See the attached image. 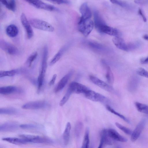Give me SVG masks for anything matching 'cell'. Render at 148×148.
Here are the masks:
<instances>
[{"mask_svg": "<svg viewBox=\"0 0 148 148\" xmlns=\"http://www.w3.org/2000/svg\"><path fill=\"white\" fill-rule=\"evenodd\" d=\"M94 23L91 19L84 20L80 18L78 23L79 31L85 36L89 35L93 30Z\"/></svg>", "mask_w": 148, "mask_h": 148, "instance_id": "cell-1", "label": "cell"}, {"mask_svg": "<svg viewBox=\"0 0 148 148\" xmlns=\"http://www.w3.org/2000/svg\"><path fill=\"white\" fill-rule=\"evenodd\" d=\"M31 25L34 28L49 32H53L54 28L48 22L37 18H32L29 20Z\"/></svg>", "mask_w": 148, "mask_h": 148, "instance_id": "cell-2", "label": "cell"}, {"mask_svg": "<svg viewBox=\"0 0 148 148\" xmlns=\"http://www.w3.org/2000/svg\"><path fill=\"white\" fill-rule=\"evenodd\" d=\"M20 136L25 140L27 143L47 144L54 143L53 141L51 139L39 136L22 135H21Z\"/></svg>", "mask_w": 148, "mask_h": 148, "instance_id": "cell-3", "label": "cell"}, {"mask_svg": "<svg viewBox=\"0 0 148 148\" xmlns=\"http://www.w3.org/2000/svg\"><path fill=\"white\" fill-rule=\"evenodd\" d=\"M30 4L38 9L50 11H59L60 10L55 6L40 1H26Z\"/></svg>", "mask_w": 148, "mask_h": 148, "instance_id": "cell-4", "label": "cell"}, {"mask_svg": "<svg viewBox=\"0 0 148 148\" xmlns=\"http://www.w3.org/2000/svg\"><path fill=\"white\" fill-rule=\"evenodd\" d=\"M85 95L87 98L92 101L104 103H107L109 102L108 100L104 96L90 90L87 91Z\"/></svg>", "mask_w": 148, "mask_h": 148, "instance_id": "cell-5", "label": "cell"}, {"mask_svg": "<svg viewBox=\"0 0 148 148\" xmlns=\"http://www.w3.org/2000/svg\"><path fill=\"white\" fill-rule=\"evenodd\" d=\"M0 48L11 55H17L19 53V50L16 47L3 40H0Z\"/></svg>", "mask_w": 148, "mask_h": 148, "instance_id": "cell-6", "label": "cell"}, {"mask_svg": "<svg viewBox=\"0 0 148 148\" xmlns=\"http://www.w3.org/2000/svg\"><path fill=\"white\" fill-rule=\"evenodd\" d=\"M20 18L22 24L26 31L28 38L30 39L32 38L34 35L31 25L24 13L22 14Z\"/></svg>", "mask_w": 148, "mask_h": 148, "instance_id": "cell-7", "label": "cell"}, {"mask_svg": "<svg viewBox=\"0 0 148 148\" xmlns=\"http://www.w3.org/2000/svg\"><path fill=\"white\" fill-rule=\"evenodd\" d=\"M48 105V103L44 101H36L28 103L22 106L25 109H39L45 108Z\"/></svg>", "mask_w": 148, "mask_h": 148, "instance_id": "cell-8", "label": "cell"}, {"mask_svg": "<svg viewBox=\"0 0 148 148\" xmlns=\"http://www.w3.org/2000/svg\"><path fill=\"white\" fill-rule=\"evenodd\" d=\"M69 88L71 90L72 92L78 94H85L87 91L89 90V88L85 85L75 82L71 83Z\"/></svg>", "mask_w": 148, "mask_h": 148, "instance_id": "cell-9", "label": "cell"}, {"mask_svg": "<svg viewBox=\"0 0 148 148\" xmlns=\"http://www.w3.org/2000/svg\"><path fill=\"white\" fill-rule=\"evenodd\" d=\"M100 140L98 148H104L106 145H110L113 144V140L108 136L107 129L103 130L101 133Z\"/></svg>", "mask_w": 148, "mask_h": 148, "instance_id": "cell-10", "label": "cell"}, {"mask_svg": "<svg viewBox=\"0 0 148 148\" xmlns=\"http://www.w3.org/2000/svg\"><path fill=\"white\" fill-rule=\"evenodd\" d=\"M90 79L94 84L102 89L109 92L114 91L113 87L98 78L92 76H90Z\"/></svg>", "mask_w": 148, "mask_h": 148, "instance_id": "cell-11", "label": "cell"}, {"mask_svg": "<svg viewBox=\"0 0 148 148\" xmlns=\"http://www.w3.org/2000/svg\"><path fill=\"white\" fill-rule=\"evenodd\" d=\"M145 123L146 120L144 119L139 123L131 135V139L132 141L134 142L137 139L145 126Z\"/></svg>", "mask_w": 148, "mask_h": 148, "instance_id": "cell-12", "label": "cell"}, {"mask_svg": "<svg viewBox=\"0 0 148 148\" xmlns=\"http://www.w3.org/2000/svg\"><path fill=\"white\" fill-rule=\"evenodd\" d=\"M107 132L108 136L113 141L122 142H126L128 141L126 138L121 135L114 129H107Z\"/></svg>", "mask_w": 148, "mask_h": 148, "instance_id": "cell-13", "label": "cell"}, {"mask_svg": "<svg viewBox=\"0 0 148 148\" xmlns=\"http://www.w3.org/2000/svg\"><path fill=\"white\" fill-rule=\"evenodd\" d=\"M94 25L96 30L100 32L101 28L106 24L101 17L99 12L96 10L94 11Z\"/></svg>", "mask_w": 148, "mask_h": 148, "instance_id": "cell-14", "label": "cell"}, {"mask_svg": "<svg viewBox=\"0 0 148 148\" xmlns=\"http://www.w3.org/2000/svg\"><path fill=\"white\" fill-rule=\"evenodd\" d=\"M48 49L47 46L44 48L41 69L40 75L45 77L47 67V61L48 56Z\"/></svg>", "mask_w": 148, "mask_h": 148, "instance_id": "cell-15", "label": "cell"}, {"mask_svg": "<svg viewBox=\"0 0 148 148\" xmlns=\"http://www.w3.org/2000/svg\"><path fill=\"white\" fill-rule=\"evenodd\" d=\"M22 90L19 88L13 86H8L0 88V94L9 95L15 93H21Z\"/></svg>", "mask_w": 148, "mask_h": 148, "instance_id": "cell-16", "label": "cell"}, {"mask_svg": "<svg viewBox=\"0 0 148 148\" xmlns=\"http://www.w3.org/2000/svg\"><path fill=\"white\" fill-rule=\"evenodd\" d=\"M80 11L81 14L80 18L84 20L91 19V13L87 3H84L80 7Z\"/></svg>", "mask_w": 148, "mask_h": 148, "instance_id": "cell-17", "label": "cell"}, {"mask_svg": "<svg viewBox=\"0 0 148 148\" xmlns=\"http://www.w3.org/2000/svg\"><path fill=\"white\" fill-rule=\"evenodd\" d=\"M100 33L106 34L115 37H119L121 34L120 32L118 29L108 26L106 24L104 25L101 28Z\"/></svg>", "mask_w": 148, "mask_h": 148, "instance_id": "cell-18", "label": "cell"}, {"mask_svg": "<svg viewBox=\"0 0 148 148\" xmlns=\"http://www.w3.org/2000/svg\"><path fill=\"white\" fill-rule=\"evenodd\" d=\"M18 125L13 122H7L0 126V131L10 132L16 130L18 128Z\"/></svg>", "mask_w": 148, "mask_h": 148, "instance_id": "cell-19", "label": "cell"}, {"mask_svg": "<svg viewBox=\"0 0 148 148\" xmlns=\"http://www.w3.org/2000/svg\"><path fill=\"white\" fill-rule=\"evenodd\" d=\"M72 71L70 72L61 79L55 89V92H58L63 89L72 76Z\"/></svg>", "mask_w": 148, "mask_h": 148, "instance_id": "cell-20", "label": "cell"}, {"mask_svg": "<svg viewBox=\"0 0 148 148\" xmlns=\"http://www.w3.org/2000/svg\"><path fill=\"white\" fill-rule=\"evenodd\" d=\"M103 66L106 70V78L108 83L112 84L114 82V78L113 74L111 70L110 67L104 60L101 61Z\"/></svg>", "mask_w": 148, "mask_h": 148, "instance_id": "cell-21", "label": "cell"}, {"mask_svg": "<svg viewBox=\"0 0 148 148\" xmlns=\"http://www.w3.org/2000/svg\"><path fill=\"white\" fill-rule=\"evenodd\" d=\"M113 42L115 46L118 49L124 51H128V45L122 38L119 37H115L113 39Z\"/></svg>", "mask_w": 148, "mask_h": 148, "instance_id": "cell-22", "label": "cell"}, {"mask_svg": "<svg viewBox=\"0 0 148 148\" xmlns=\"http://www.w3.org/2000/svg\"><path fill=\"white\" fill-rule=\"evenodd\" d=\"M69 45L65 46L61 48L56 54L50 62V65L52 66L57 62L61 58L63 55L67 50L69 47Z\"/></svg>", "mask_w": 148, "mask_h": 148, "instance_id": "cell-23", "label": "cell"}, {"mask_svg": "<svg viewBox=\"0 0 148 148\" xmlns=\"http://www.w3.org/2000/svg\"><path fill=\"white\" fill-rule=\"evenodd\" d=\"M87 45L91 49L95 50L104 51L106 50L107 49L103 45L93 41H88L86 42Z\"/></svg>", "mask_w": 148, "mask_h": 148, "instance_id": "cell-24", "label": "cell"}, {"mask_svg": "<svg viewBox=\"0 0 148 148\" xmlns=\"http://www.w3.org/2000/svg\"><path fill=\"white\" fill-rule=\"evenodd\" d=\"M7 34L10 38H14L18 34V30L17 27L14 24H11L6 29Z\"/></svg>", "mask_w": 148, "mask_h": 148, "instance_id": "cell-25", "label": "cell"}, {"mask_svg": "<svg viewBox=\"0 0 148 148\" xmlns=\"http://www.w3.org/2000/svg\"><path fill=\"white\" fill-rule=\"evenodd\" d=\"M71 128V125L70 123L69 122H67L63 135L64 142L65 145H67L69 142Z\"/></svg>", "mask_w": 148, "mask_h": 148, "instance_id": "cell-26", "label": "cell"}, {"mask_svg": "<svg viewBox=\"0 0 148 148\" xmlns=\"http://www.w3.org/2000/svg\"><path fill=\"white\" fill-rule=\"evenodd\" d=\"M2 140L10 143L16 145H22L26 144L27 142L23 138H18L15 137H5Z\"/></svg>", "mask_w": 148, "mask_h": 148, "instance_id": "cell-27", "label": "cell"}, {"mask_svg": "<svg viewBox=\"0 0 148 148\" xmlns=\"http://www.w3.org/2000/svg\"><path fill=\"white\" fill-rule=\"evenodd\" d=\"M2 4L9 10L13 12L16 9V3L14 0H4L1 1Z\"/></svg>", "mask_w": 148, "mask_h": 148, "instance_id": "cell-28", "label": "cell"}, {"mask_svg": "<svg viewBox=\"0 0 148 148\" xmlns=\"http://www.w3.org/2000/svg\"><path fill=\"white\" fill-rule=\"evenodd\" d=\"M136 107L138 112L148 115V105L138 102L135 103Z\"/></svg>", "mask_w": 148, "mask_h": 148, "instance_id": "cell-29", "label": "cell"}, {"mask_svg": "<svg viewBox=\"0 0 148 148\" xmlns=\"http://www.w3.org/2000/svg\"><path fill=\"white\" fill-rule=\"evenodd\" d=\"M18 112L17 110L13 108H6L0 109V114L9 115H15Z\"/></svg>", "mask_w": 148, "mask_h": 148, "instance_id": "cell-30", "label": "cell"}, {"mask_svg": "<svg viewBox=\"0 0 148 148\" xmlns=\"http://www.w3.org/2000/svg\"><path fill=\"white\" fill-rule=\"evenodd\" d=\"M89 129L87 128L85 131L81 148H89Z\"/></svg>", "mask_w": 148, "mask_h": 148, "instance_id": "cell-31", "label": "cell"}, {"mask_svg": "<svg viewBox=\"0 0 148 148\" xmlns=\"http://www.w3.org/2000/svg\"><path fill=\"white\" fill-rule=\"evenodd\" d=\"M18 70L16 69L8 71H0V78L5 77H13L15 76L17 73Z\"/></svg>", "mask_w": 148, "mask_h": 148, "instance_id": "cell-32", "label": "cell"}, {"mask_svg": "<svg viewBox=\"0 0 148 148\" xmlns=\"http://www.w3.org/2000/svg\"><path fill=\"white\" fill-rule=\"evenodd\" d=\"M106 107L107 110L111 113H112L117 116L128 123H129L130 122L129 120L125 116L116 112V111L114 110L113 108H112L108 105H106Z\"/></svg>", "mask_w": 148, "mask_h": 148, "instance_id": "cell-33", "label": "cell"}, {"mask_svg": "<svg viewBox=\"0 0 148 148\" xmlns=\"http://www.w3.org/2000/svg\"><path fill=\"white\" fill-rule=\"evenodd\" d=\"M73 93L71 90L69 88L66 94L61 100L59 105L60 106H63L67 101L71 94Z\"/></svg>", "mask_w": 148, "mask_h": 148, "instance_id": "cell-34", "label": "cell"}, {"mask_svg": "<svg viewBox=\"0 0 148 148\" xmlns=\"http://www.w3.org/2000/svg\"><path fill=\"white\" fill-rule=\"evenodd\" d=\"M38 56V53L36 52L32 53L28 58L26 64L28 67H30L32 65V63L36 59Z\"/></svg>", "mask_w": 148, "mask_h": 148, "instance_id": "cell-35", "label": "cell"}, {"mask_svg": "<svg viewBox=\"0 0 148 148\" xmlns=\"http://www.w3.org/2000/svg\"><path fill=\"white\" fill-rule=\"evenodd\" d=\"M83 124L81 122H78L75 127V133L76 136L78 137L80 135L83 128Z\"/></svg>", "mask_w": 148, "mask_h": 148, "instance_id": "cell-36", "label": "cell"}, {"mask_svg": "<svg viewBox=\"0 0 148 148\" xmlns=\"http://www.w3.org/2000/svg\"><path fill=\"white\" fill-rule=\"evenodd\" d=\"M116 126L124 133L128 135H131L133 133L131 130L122 126L118 122L115 123Z\"/></svg>", "mask_w": 148, "mask_h": 148, "instance_id": "cell-37", "label": "cell"}, {"mask_svg": "<svg viewBox=\"0 0 148 148\" xmlns=\"http://www.w3.org/2000/svg\"><path fill=\"white\" fill-rule=\"evenodd\" d=\"M110 2L114 4L117 5L125 9H128L131 8V7L129 4L122 1L112 0Z\"/></svg>", "mask_w": 148, "mask_h": 148, "instance_id": "cell-38", "label": "cell"}, {"mask_svg": "<svg viewBox=\"0 0 148 148\" xmlns=\"http://www.w3.org/2000/svg\"><path fill=\"white\" fill-rule=\"evenodd\" d=\"M137 75L140 76L148 78V71L142 68H139L137 70Z\"/></svg>", "mask_w": 148, "mask_h": 148, "instance_id": "cell-39", "label": "cell"}, {"mask_svg": "<svg viewBox=\"0 0 148 148\" xmlns=\"http://www.w3.org/2000/svg\"><path fill=\"white\" fill-rule=\"evenodd\" d=\"M20 127L26 129H35L38 128V125L32 124H24L20 125Z\"/></svg>", "mask_w": 148, "mask_h": 148, "instance_id": "cell-40", "label": "cell"}, {"mask_svg": "<svg viewBox=\"0 0 148 148\" xmlns=\"http://www.w3.org/2000/svg\"><path fill=\"white\" fill-rule=\"evenodd\" d=\"M52 3L57 5L61 4H69L70 3V2L68 1H64V0H60V1H49Z\"/></svg>", "mask_w": 148, "mask_h": 148, "instance_id": "cell-41", "label": "cell"}, {"mask_svg": "<svg viewBox=\"0 0 148 148\" xmlns=\"http://www.w3.org/2000/svg\"><path fill=\"white\" fill-rule=\"evenodd\" d=\"M138 13L143 18V20L144 22H147V18L143 13V11L142 9H139L138 10Z\"/></svg>", "mask_w": 148, "mask_h": 148, "instance_id": "cell-42", "label": "cell"}, {"mask_svg": "<svg viewBox=\"0 0 148 148\" xmlns=\"http://www.w3.org/2000/svg\"><path fill=\"white\" fill-rule=\"evenodd\" d=\"M57 77V75L56 74H55V75L53 76L51 80L49 82V85L50 86H52L54 85L56 80V79Z\"/></svg>", "mask_w": 148, "mask_h": 148, "instance_id": "cell-43", "label": "cell"}, {"mask_svg": "<svg viewBox=\"0 0 148 148\" xmlns=\"http://www.w3.org/2000/svg\"><path fill=\"white\" fill-rule=\"evenodd\" d=\"M140 62L142 64H148V56L145 58H143L141 59Z\"/></svg>", "mask_w": 148, "mask_h": 148, "instance_id": "cell-44", "label": "cell"}, {"mask_svg": "<svg viewBox=\"0 0 148 148\" xmlns=\"http://www.w3.org/2000/svg\"><path fill=\"white\" fill-rule=\"evenodd\" d=\"M135 3L139 5H143L144 2L143 1H135Z\"/></svg>", "mask_w": 148, "mask_h": 148, "instance_id": "cell-45", "label": "cell"}, {"mask_svg": "<svg viewBox=\"0 0 148 148\" xmlns=\"http://www.w3.org/2000/svg\"><path fill=\"white\" fill-rule=\"evenodd\" d=\"M143 38L145 40L148 41V35L145 34L143 36Z\"/></svg>", "mask_w": 148, "mask_h": 148, "instance_id": "cell-46", "label": "cell"}, {"mask_svg": "<svg viewBox=\"0 0 148 148\" xmlns=\"http://www.w3.org/2000/svg\"><path fill=\"white\" fill-rule=\"evenodd\" d=\"M119 148V147H118V148Z\"/></svg>", "mask_w": 148, "mask_h": 148, "instance_id": "cell-47", "label": "cell"}]
</instances>
